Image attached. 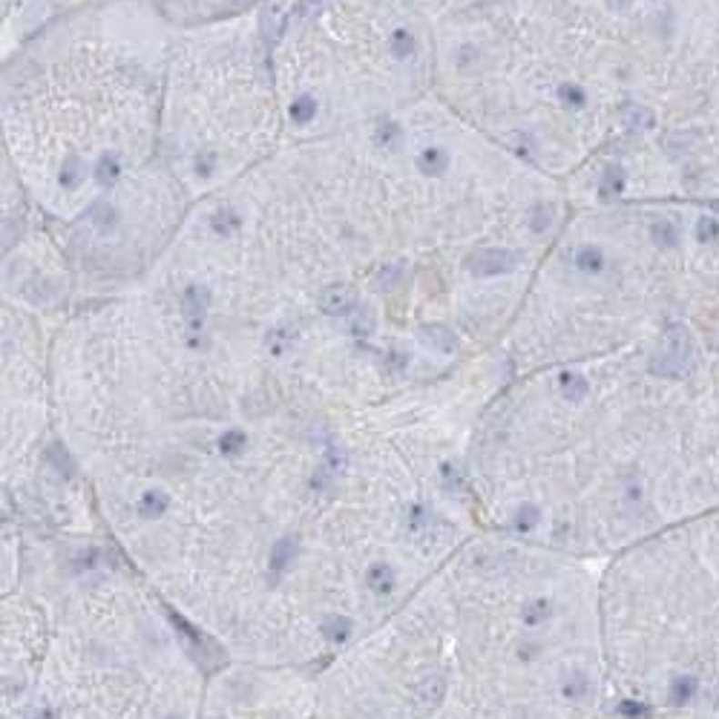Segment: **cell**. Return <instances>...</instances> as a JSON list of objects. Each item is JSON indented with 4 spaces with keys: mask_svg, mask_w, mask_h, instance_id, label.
Returning <instances> with one entry per match:
<instances>
[{
    "mask_svg": "<svg viewBox=\"0 0 719 719\" xmlns=\"http://www.w3.org/2000/svg\"><path fill=\"white\" fill-rule=\"evenodd\" d=\"M317 679L339 719H613L599 564L481 527Z\"/></svg>",
    "mask_w": 719,
    "mask_h": 719,
    "instance_id": "obj_1",
    "label": "cell"
},
{
    "mask_svg": "<svg viewBox=\"0 0 719 719\" xmlns=\"http://www.w3.org/2000/svg\"><path fill=\"white\" fill-rule=\"evenodd\" d=\"M481 527L604 564L719 507V366L688 322L633 383L559 366L470 449Z\"/></svg>",
    "mask_w": 719,
    "mask_h": 719,
    "instance_id": "obj_2",
    "label": "cell"
},
{
    "mask_svg": "<svg viewBox=\"0 0 719 719\" xmlns=\"http://www.w3.org/2000/svg\"><path fill=\"white\" fill-rule=\"evenodd\" d=\"M4 535V719H202L225 659L101 527Z\"/></svg>",
    "mask_w": 719,
    "mask_h": 719,
    "instance_id": "obj_3",
    "label": "cell"
},
{
    "mask_svg": "<svg viewBox=\"0 0 719 719\" xmlns=\"http://www.w3.org/2000/svg\"><path fill=\"white\" fill-rule=\"evenodd\" d=\"M619 711L719 708V507L599 564Z\"/></svg>",
    "mask_w": 719,
    "mask_h": 719,
    "instance_id": "obj_4",
    "label": "cell"
},
{
    "mask_svg": "<svg viewBox=\"0 0 719 719\" xmlns=\"http://www.w3.org/2000/svg\"><path fill=\"white\" fill-rule=\"evenodd\" d=\"M202 719H339L317 671L225 659L213 668Z\"/></svg>",
    "mask_w": 719,
    "mask_h": 719,
    "instance_id": "obj_5",
    "label": "cell"
},
{
    "mask_svg": "<svg viewBox=\"0 0 719 719\" xmlns=\"http://www.w3.org/2000/svg\"><path fill=\"white\" fill-rule=\"evenodd\" d=\"M254 0H156L158 12L176 24H202L216 17L237 15L248 9Z\"/></svg>",
    "mask_w": 719,
    "mask_h": 719,
    "instance_id": "obj_6",
    "label": "cell"
},
{
    "mask_svg": "<svg viewBox=\"0 0 719 719\" xmlns=\"http://www.w3.org/2000/svg\"><path fill=\"white\" fill-rule=\"evenodd\" d=\"M518 254L515 250H501V248H490V250H475V254L466 259V268L475 277H501V274H512L518 268Z\"/></svg>",
    "mask_w": 719,
    "mask_h": 719,
    "instance_id": "obj_7",
    "label": "cell"
},
{
    "mask_svg": "<svg viewBox=\"0 0 719 719\" xmlns=\"http://www.w3.org/2000/svg\"><path fill=\"white\" fill-rule=\"evenodd\" d=\"M319 311L326 317H334V319L354 317L360 311V297L351 285H343V282L326 285L319 291Z\"/></svg>",
    "mask_w": 719,
    "mask_h": 719,
    "instance_id": "obj_8",
    "label": "cell"
},
{
    "mask_svg": "<svg viewBox=\"0 0 719 719\" xmlns=\"http://www.w3.org/2000/svg\"><path fill=\"white\" fill-rule=\"evenodd\" d=\"M570 268L582 279H599L607 274V254L599 245H579L570 254Z\"/></svg>",
    "mask_w": 719,
    "mask_h": 719,
    "instance_id": "obj_9",
    "label": "cell"
},
{
    "mask_svg": "<svg viewBox=\"0 0 719 719\" xmlns=\"http://www.w3.org/2000/svg\"><path fill=\"white\" fill-rule=\"evenodd\" d=\"M613 719H719V708H642L619 711Z\"/></svg>",
    "mask_w": 719,
    "mask_h": 719,
    "instance_id": "obj_10",
    "label": "cell"
},
{
    "mask_svg": "<svg viewBox=\"0 0 719 719\" xmlns=\"http://www.w3.org/2000/svg\"><path fill=\"white\" fill-rule=\"evenodd\" d=\"M279 32H282V15L279 9H268L262 15V35H265V41H277L279 38Z\"/></svg>",
    "mask_w": 719,
    "mask_h": 719,
    "instance_id": "obj_11",
    "label": "cell"
},
{
    "mask_svg": "<svg viewBox=\"0 0 719 719\" xmlns=\"http://www.w3.org/2000/svg\"><path fill=\"white\" fill-rule=\"evenodd\" d=\"M716 239H719V225L714 219H708V216H703V219H699V228H696V242L714 245Z\"/></svg>",
    "mask_w": 719,
    "mask_h": 719,
    "instance_id": "obj_12",
    "label": "cell"
},
{
    "mask_svg": "<svg viewBox=\"0 0 719 719\" xmlns=\"http://www.w3.org/2000/svg\"><path fill=\"white\" fill-rule=\"evenodd\" d=\"M651 233H653L656 248H664V250H668V248L676 245V230H673V225H668V222H659Z\"/></svg>",
    "mask_w": 719,
    "mask_h": 719,
    "instance_id": "obj_13",
    "label": "cell"
},
{
    "mask_svg": "<svg viewBox=\"0 0 719 719\" xmlns=\"http://www.w3.org/2000/svg\"><path fill=\"white\" fill-rule=\"evenodd\" d=\"M443 165H446V156H443V150L429 147V150H423V153H420V167H423L426 173H438Z\"/></svg>",
    "mask_w": 719,
    "mask_h": 719,
    "instance_id": "obj_14",
    "label": "cell"
},
{
    "mask_svg": "<svg viewBox=\"0 0 719 719\" xmlns=\"http://www.w3.org/2000/svg\"><path fill=\"white\" fill-rule=\"evenodd\" d=\"M411 44H415V41H411V35L403 32V29H398V32H394V38H391V52L398 58H406L409 52H411Z\"/></svg>",
    "mask_w": 719,
    "mask_h": 719,
    "instance_id": "obj_15",
    "label": "cell"
},
{
    "mask_svg": "<svg viewBox=\"0 0 719 719\" xmlns=\"http://www.w3.org/2000/svg\"><path fill=\"white\" fill-rule=\"evenodd\" d=\"M627 121H631L636 130H647V127H653V118H651V113H647V110H639V106H633V110L627 113Z\"/></svg>",
    "mask_w": 719,
    "mask_h": 719,
    "instance_id": "obj_16",
    "label": "cell"
},
{
    "mask_svg": "<svg viewBox=\"0 0 719 719\" xmlns=\"http://www.w3.org/2000/svg\"><path fill=\"white\" fill-rule=\"evenodd\" d=\"M562 98L570 104V106H582L584 104V93L579 86H562Z\"/></svg>",
    "mask_w": 719,
    "mask_h": 719,
    "instance_id": "obj_17",
    "label": "cell"
},
{
    "mask_svg": "<svg viewBox=\"0 0 719 719\" xmlns=\"http://www.w3.org/2000/svg\"><path fill=\"white\" fill-rule=\"evenodd\" d=\"M311 98H299L297 104H294V118H299V121H305V118H311Z\"/></svg>",
    "mask_w": 719,
    "mask_h": 719,
    "instance_id": "obj_18",
    "label": "cell"
},
{
    "mask_svg": "<svg viewBox=\"0 0 719 719\" xmlns=\"http://www.w3.org/2000/svg\"><path fill=\"white\" fill-rule=\"evenodd\" d=\"M550 219H552V213H550L547 208H542V210H535V216H532V225H535V230H544Z\"/></svg>",
    "mask_w": 719,
    "mask_h": 719,
    "instance_id": "obj_19",
    "label": "cell"
}]
</instances>
